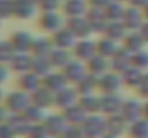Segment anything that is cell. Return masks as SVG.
<instances>
[{"mask_svg": "<svg viewBox=\"0 0 148 138\" xmlns=\"http://www.w3.org/2000/svg\"><path fill=\"white\" fill-rule=\"evenodd\" d=\"M81 127L84 130L85 138H101L106 133V118L91 114L86 117Z\"/></svg>", "mask_w": 148, "mask_h": 138, "instance_id": "cell-1", "label": "cell"}, {"mask_svg": "<svg viewBox=\"0 0 148 138\" xmlns=\"http://www.w3.org/2000/svg\"><path fill=\"white\" fill-rule=\"evenodd\" d=\"M32 99L30 96L27 95V92L25 91H16L12 92L6 96L4 99V104H6V108L13 112V114H23L26 111V108L30 105Z\"/></svg>", "mask_w": 148, "mask_h": 138, "instance_id": "cell-2", "label": "cell"}, {"mask_svg": "<svg viewBox=\"0 0 148 138\" xmlns=\"http://www.w3.org/2000/svg\"><path fill=\"white\" fill-rule=\"evenodd\" d=\"M122 84H124L122 75L114 71V72H106L99 76L98 88L103 93H116Z\"/></svg>", "mask_w": 148, "mask_h": 138, "instance_id": "cell-3", "label": "cell"}, {"mask_svg": "<svg viewBox=\"0 0 148 138\" xmlns=\"http://www.w3.org/2000/svg\"><path fill=\"white\" fill-rule=\"evenodd\" d=\"M38 10V0H12L13 16L19 19H29Z\"/></svg>", "mask_w": 148, "mask_h": 138, "instance_id": "cell-4", "label": "cell"}, {"mask_svg": "<svg viewBox=\"0 0 148 138\" xmlns=\"http://www.w3.org/2000/svg\"><path fill=\"white\" fill-rule=\"evenodd\" d=\"M122 105L124 101L116 93H103V96H101V112L106 115L121 114Z\"/></svg>", "mask_w": 148, "mask_h": 138, "instance_id": "cell-5", "label": "cell"}, {"mask_svg": "<svg viewBox=\"0 0 148 138\" xmlns=\"http://www.w3.org/2000/svg\"><path fill=\"white\" fill-rule=\"evenodd\" d=\"M43 124L48 128L50 137H62L63 133L66 131V128L69 127V122L66 121L65 115H58V114L46 117Z\"/></svg>", "mask_w": 148, "mask_h": 138, "instance_id": "cell-6", "label": "cell"}, {"mask_svg": "<svg viewBox=\"0 0 148 138\" xmlns=\"http://www.w3.org/2000/svg\"><path fill=\"white\" fill-rule=\"evenodd\" d=\"M144 20H145V17H144L143 9H138L134 6L125 9L124 16H122V23L127 26L128 30H138L141 27V25L144 23Z\"/></svg>", "mask_w": 148, "mask_h": 138, "instance_id": "cell-7", "label": "cell"}, {"mask_svg": "<svg viewBox=\"0 0 148 138\" xmlns=\"http://www.w3.org/2000/svg\"><path fill=\"white\" fill-rule=\"evenodd\" d=\"M66 27L75 35V38H86V36H89L91 32H94L85 16L69 17V22H68Z\"/></svg>", "mask_w": 148, "mask_h": 138, "instance_id": "cell-8", "label": "cell"}, {"mask_svg": "<svg viewBox=\"0 0 148 138\" xmlns=\"http://www.w3.org/2000/svg\"><path fill=\"white\" fill-rule=\"evenodd\" d=\"M131 66H132V53L128 52L125 47L118 49V52L111 58V69H114L115 72L122 73Z\"/></svg>", "mask_w": 148, "mask_h": 138, "instance_id": "cell-9", "label": "cell"}, {"mask_svg": "<svg viewBox=\"0 0 148 138\" xmlns=\"http://www.w3.org/2000/svg\"><path fill=\"white\" fill-rule=\"evenodd\" d=\"M72 49H73V56L79 60L88 62L91 58H94L97 55V43H94V42H91L85 38H84V41L76 42Z\"/></svg>", "mask_w": 148, "mask_h": 138, "instance_id": "cell-10", "label": "cell"}, {"mask_svg": "<svg viewBox=\"0 0 148 138\" xmlns=\"http://www.w3.org/2000/svg\"><path fill=\"white\" fill-rule=\"evenodd\" d=\"M121 115L131 124L137 119H140L143 117V104L137 99H128L124 101L122 109H121Z\"/></svg>", "mask_w": 148, "mask_h": 138, "instance_id": "cell-11", "label": "cell"}, {"mask_svg": "<svg viewBox=\"0 0 148 138\" xmlns=\"http://www.w3.org/2000/svg\"><path fill=\"white\" fill-rule=\"evenodd\" d=\"M128 121L121 115V114H115V115H108L106 117V134H112L119 137L121 134H124L128 130Z\"/></svg>", "mask_w": 148, "mask_h": 138, "instance_id": "cell-12", "label": "cell"}, {"mask_svg": "<svg viewBox=\"0 0 148 138\" xmlns=\"http://www.w3.org/2000/svg\"><path fill=\"white\" fill-rule=\"evenodd\" d=\"M92 27V30H97V32H103L106 23H108V19H106V14H105V10L103 9H99V7H91L88 12H86V16H85Z\"/></svg>", "mask_w": 148, "mask_h": 138, "instance_id": "cell-13", "label": "cell"}, {"mask_svg": "<svg viewBox=\"0 0 148 138\" xmlns=\"http://www.w3.org/2000/svg\"><path fill=\"white\" fill-rule=\"evenodd\" d=\"M30 99H32L33 105L45 109V108H48V106L55 104V93L42 85L40 88H38L35 92L30 93Z\"/></svg>", "mask_w": 148, "mask_h": 138, "instance_id": "cell-14", "label": "cell"}, {"mask_svg": "<svg viewBox=\"0 0 148 138\" xmlns=\"http://www.w3.org/2000/svg\"><path fill=\"white\" fill-rule=\"evenodd\" d=\"M33 38L30 36L29 32H23V30H19L16 33H13L12 39H10V43L14 47V50L17 53H25L26 50H32V45H33Z\"/></svg>", "mask_w": 148, "mask_h": 138, "instance_id": "cell-15", "label": "cell"}, {"mask_svg": "<svg viewBox=\"0 0 148 138\" xmlns=\"http://www.w3.org/2000/svg\"><path fill=\"white\" fill-rule=\"evenodd\" d=\"M52 43L55 47H60V49H72L75 46V35L66 27V29H59L58 32L53 33L52 38Z\"/></svg>", "mask_w": 148, "mask_h": 138, "instance_id": "cell-16", "label": "cell"}, {"mask_svg": "<svg viewBox=\"0 0 148 138\" xmlns=\"http://www.w3.org/2000/svg\"><path fill=\"white\" fill-rule=\"evenodd\" d=\"M66 82H68V79L65 78L63 73L49 72L48 75H45V78L42 81V85L45 88H48L49 91H52L53 93H56V92H59L60 89H63L66 87Z\"/></svg>", "mask_w": 148, "mask_h": 138, "instance_id": "cell-17", "label": "cell"}, {"mask_svg": "<svg viewBox=\"0 0 148 138\" xmlns=\"http://www.w3.org/2000/svg\"><path fill=\"white\" fill-rule=\"evenodd\" d=\"M103 33L106 38H111L114 41H122L125 35L128 33L127 26L122 23V20H108Z\"/></svg>", "mask_w": 148, "mask_h": 138, "instance_id": "cell-18", "label": "cell"}, {"mask_svg": "<svg viewBox=\"0 0 148 138\" xmlns=\"http://www.w3.org/2000/svg\"><path fill=\"white\" fill-rule=\"evenodd\" d=\"M40 26L46 32H58L62 26V16L58 12H43L40 17Z\"/></svg>", "mask_w": 148, "mask_h": 138, "instance_id": "cell-19", "label": "cell"}, {"mask_svg": "<svg viewBox=\"0 0 148 138\" xmlns=\"http://www.w3.org/2000/svg\"><path fill=\"white\" fill-rule=\"evenodd\" d=\"M10 127L13 128V131L16 133V135H27L32 124L26 119V117L23 114H12L10 117H7L6 119Z\"/></svg>", "mask_w": 148, "mask_h": 138, "instance_id": "cell-20", "label": "cell"}, {"mask_svg": "<svg viewBox=\"0 0 148 138\" xmlns=\"http://www.w3.org/2000/svg\"><path fill=\"white\" fill-rule=\"evenodd\" d=\"M88 68H89L91 73H94L97 76H101V75L106 73L108 69L111 68V59L97 53L94 58H91L88 60Z\"/></svg>", "mask_w": 148, "mask_h": 138, "instance_id": "cell-21", "label": "cell"}, {"mask_svg": "<svg viewBox=\"0 0 148 138\" xmlns=\"http://www.w3.org/2000/svg\"><path fill=\"white\" fill-rule=\"evenodd\" d=\"M63 115H65L66 121L69 122V125H82L84 121H85L86 117H88V112H86L81 105L75 104V105L66 108Z\"/></svg>", "mask_w": 148, "mask_h": 138, "instance_id": "cell-22", "label": "cell"}, {"mask_svg": "<svg viewBox=\"0 0 148 138\" xmlns=\"http://www.w3.org/2000/svg\"><path fill=\"white\" fill-rule=\"evenodd\" d=\"M76 89H71L68 87H65L63 89L55 93V104L63 109L72 106L76 104Z\"/></svg>", "mask_w": 148, "mask_h": 138, "instance_id": "cell-23", "label": "cell"}, {"mask_svg": "<svg viewBox=\"0 0 148 138\" xmlns=\"http://www.w3.org/2000/svg\"><path fill=\"white\" fill-rule=\"evenodd\" d=\"M122 41H124V47L131 53L143 50V47L145 45V41L143 39V36L138 30H130Z\"/></svg>", "mask_w": 148, "mask_h": 138, "instance_id": "cell-24", "label": "cell"}, {"mask_svg": "<svg viewBox=\"0 0 148 138\" xmlns=\"http://www.w3.org/2000/svg\"><path fill=\"white\" fill-rule=\"evenodd\" d=\"M63 69H65L63 71L65 78L71 82H78L86 75L85 73V66L79 62V59L78 60H71Z\"/></svg>", "mask_w": 148, "mask_h": 138, "instance_id": "cell-25", "label": "cell"}, {"mask_svg": "<svg viewBox=\"0 0 148 138\" xmlns=\"http://www.w3.org/2000/svg\"><path fill=\"white\" fill-rule=\"evenodd\" d=\"M40 84H42V81H40L39 75L32 72V71L30 72H25L20 76V81H19V85H20L22 91L27 92V93H32L38 88H40Z\"/></svg>", "mask_w": 148, "mask_h": 138, "instance_id": "cell-26", "label": "cell"}, {"mask_svg": "<svg viewBox=\"0 0 148 138\" xmlns=\"http://www.w3.org/2000/svg\"><path fill=\"white\" fill-rule=\"evenodd\" d=\"M63 13H66L69 17H76V16H84L86 14V3L85 0H65L62 4Z\"/></svg>", "mask_w": 148, "mask_h": 138, "instance_id": "cell-27", "label": "cell"}, {"mask_svg": "<svg viewBox=\"0 0 148 138\" xmlns=\"http://www.w3.org/2000/svg\"><path fill=\"white\" fill-rule=\"evenodd\" d=\"M99 78L94 73H88L85 75L81 81L76 82V91L79 92L81 95H89V93H94L95 88L98 87Z\"/></svg>", "mask_w": 148, "mask_h": 138, "instance_id": "cell-28", "label": "cell"}, {"mask_svg": "<svg viewBox=\"0 0 148 138\" xmlns=\"http://www.w3.org/2000/svg\"><path fill=\"white\" fill-rule=\"evenodd\" d=\"M52 63V66H58V68H65L71 60V53L68 49H60V47H53V50L50 52V55L48 56Z\"/></svg>", "mask_w": 148, "mask_h": 138, "instance_id": "cell-29", "label": "cell"}, {"mask_svg": "<svg viewBox=\"0 0 148 138\" xmlns=\"http://www.w3.org/2000/svg\"><path fill=\"white\" fill-rule=\"evenodd\" d=\"M118 46H116V41L111 39V38H102L99 42H97V53L102 55L105 58H112L116 52H118Z\"/></svg>", "mask_w": 148, "mask_h": 138, "instance_id": "cell-30", "label": "cell"}, {"mask_svg": "<svg viewBox=\"0 0 148 138\" xmlns=\"http://www.w3.org/2000/svg\"><path fill=\"white\" fill-rule=\"evenodd\" d=\"M128 134L131 138H148V119L140 118L128 125Z\"/></svg>", "mask_w": 148, "mask_h": 138, "instance_id": "cell-31", "label": "cell"}, {"mask_svg": "<svg viewBox=\"0 0 148 138\" xmlns=\"http://www.w3.org/2000/svg\"><path fill=\"white\" fill-rule=\"evenodd\" d=\"M32 59L30 56H26L25 53H16L14 58L12 59L10 65L13 68V71L16 72H29L32 69Z\"/></svg>", "mask_w": 148, "mask_h": 138, "instance_id": "cell-32", "label": "cell"}, {"mask_svg": "<svg viewBox=\"0 0 148 138\" xmlns=\"http://www.w3.org/2000/svg\"><path fill=\"white\" fill-rule=\"evenodd\" d=\"M121 75H122L124 84H127L128 87L137 88V87L140 85L141 79H143L144 71H141V69H138V68H135V66H131V68H128L125 72H122Z\"/></svg>", "mask_w": 148, "mask_h": 138, "instance_id": "cell-33", "label": "cell"}, {"mask_svg": "<svg viewBox=\"0 0 148 138\" xmlns=\"http://www.w3.org/2000/svg\"><path fill=\"white\" fill-rule=\"evenodd\" d=\"M79 105H81L88 114L101 112V98H97L94 93L82 95V98L79 99Z\"/></svg>", "mask_w": 148, "mask_h": 138, "instance_id": "cell-34", "label": "cell"}, {"mask_svg": "<svg viewBox=\"0 0 148 138\" xmlns=\"http://www.w3.org/2000/svg\"><path fill=\"white\" fill-rule=\"evenodd\" d=\"M50 68H52V63H50L49 58L48 56H33L32 59V72L38 73L39 76L40 75H48L50 72Z\"/></svg>", "mask_w": 148, "mask_h": 138, "instance_id": "cell-35", "label": "cell"}, {"mask_svg": "<svg viewBox=\"0 0 148 138\" xmlns=\"http://www.w3.org/2000/svg\"><path fill=\"white\" fill-rule=\"evenodd\" d=\"M103 10H105L108 20H122V16H124V12H125L121 1H118V0H112Z\"/></svg>", "mask_w": 148, "mask_h": 138, "instance_id": "cell-36", "label": "cell"}, {"mask_svg": "<svg viewBox=\"0 0 148 138\" xmlns=\"http://www.w3.org/2000/svg\"><path fill=\"white\" fill-rule=\"evenodd\" d=\"M23 115L26 117V119L30 124H38L40 121H45V118H46L45 114H43V109L39 108V106H36V105H33V104H30L26 108V111L23 112Z\"/></svg>", "mask_w": 148, "mask_h": 138, "instance_id": "cell-37", "label": "cell"}, {"mask_svg": "<svg viewBox=\"0 0 148 138\" xmlns=\"http://www.w3.org/2000/svg\"><path fill=\"white\" fill-rule=\"evenodd\" d=\"M14 55H16V50L10 42L0 43V63H10Z\"/></svg>", "mask_w": 148, "mask_h": 138, "instance_id": "cell-38", "label": "cell"}, {"mask_svg": "<svg viewBox=\"0 0 148 138\" xmlns=\"http://www.w3.org/2000/svg\"><path fill=\"white\" fill-rule=\"evenodd\" d=\"M132 66H135L141 71H145L148 68V52L143 49V50L132 53Z\"/></svg>", "mask_w": 148, "mask_h": 138, "instance_id": "cell-39", "label": "cell"}, {"mask_svg": "<svg viewBox=\"0 0 148 138\" xmlns=\"http://www.w3.org/2000/svg\"><path fill=\"white\" fill-rule=\"evenodd\" d=\"M27 138H50V134L45 124H32L27 133Z\"/></svg>", "mask_w": 148, "mask_h": 138, "instance_id": "cell-40", "label": "cell"}, {"mask_svg": "<svg viewBox=\"0 0 148 138\" xmlns=\"http://www.w3.org/2000/svg\"><path fill=\"white\" fill-rule=\"evenodd\" d=\"M63 138H85L84 130L81 125H69L66 131L63 133Z\"/></svg>", "mask_w": 148, "mask_h": 138, "instance_id": "cell-41", "label": "cell"}, {"mask_svg": "<svg viewBox=\"0 0 148 138\" xmlns=\"http://www.w3.org/2000/svg\"><path fill=\"white\" fill-rule=\"evenodd\" d=\"M38 6L43 12H56L60 7V0H38Z\"/></svg>", "mask_w": 148, "mask_h": 138, "instance_id": "cell-42", "label": "cell"}, {"mask_svg": "<svg viewBox=\"0 0 148 138\" xmlns=\"http://www.w3.org/2000/svg\"><path fill=\"white\" fill-rule=\"evenodd\" d=\"M14 137H16V133L13 131L10 124L7 121L1 122L0 124V138H14Z\"/></svg>", "mask_w": 148, "mask_h": 138, "instance_id": "cell-43", "label": "cell"}, {"mask_svg": "<svg viewBox=\"0 0 148 138\" xmlns=\"http://www.w3.org/2000/svg\"><path fill=\"white\" fill-rule=\"evenodd\" d=\"M137 88L140 91V95H143L144 98H148V72H144L143 79H141V82Z\"/></svg>", "mask_w": 148, "mask_h": 138, "instance_id": "cell-44", "label": "cell"}, {"mask_svg": "<svg viewBox=\"0 0 148 138\" xmlns=\"http://www.w3.org/2000/svg\"><path fill=\"white\" fill-rule=\"evenodd\" d=\"M111 1H112V0H89L91 6H94V7H99V9H105Z\"/></svg>", "mask_w": 148, "mask_h": 138, "instance_id": "cell-45", "label": "cell"}, {"mask_svg": "<svg viewBox=\"0 0 148 138\" xmlns=\"http://www.w3.org/2000/svg\"><path fill=\"white\" fill-rule=\"evenodd\" d=\"M138 32L141 33L143 39L145 41V43H148V20H144V23L141 25V27L138 29Z\"/></svg>", "mask_w": 148, "mask_h": 138, "instance_id": "cell-46", "label": "cell"}, {"mask_svg": "<svg viewBox=\"0 0 148 138\" xmlns=\"http://www.w3.org/2000/svg\"><path fill=\"white\" fill-rule=\"evenodd\" d=\"M130 3H131V6H134V7L144 9L148 4V0H130Z\"/></svg>", "mask_w": 148, "mask_h": 138, "instance_id": "cell-47", "label": "cell"}, {"mask_svg": "<svg viewBox=\"0 0 148 138\" xmlns=\"http://www.w3.org/2000/svg\"><path fill=\"white\" fill-rule=\"evenodd\" d=\"M7 76H9L7 68H6L3 63H0V84H1V82H4V81L7 79Z\"/></svg>", "mask_w": 148, "mask_h": 138, "instance_id": "cell-48", "label": "cell"}, {"mask_svg": "<svg viewBox=\"0 0 148 138\" xmlns=\"http://www.w3.org/2000/svg\"><path fill=\"white\" fill-rule=\"evenodd\" d=\"M143 117H144L145 119H148V101L143 105Z\"/></svg>", "mask_w": 148, "mask_h": 138, "instance_id": "cell-49", "label": "cell"}, {"mask_svg": "<svg viewBox=\"0 0 148 138\" xmlns=\"http://www.w3.org/2000/svg\"><path fill=\"white\" fill-rule=\"evenodd\" d=\"M4 119H7V118H6V109L0 106V124L4 122Z\"/></svg>", "mask_w": 148, "mask_h": 138, "instance_id": "cell-50", "label": "cell"}, {"mask_svg": "<svg viewBox=\"0 0 148 138\" xmlns=\"http://www.w3.org/2000/svg\"><path fill=\"white\" fill-rule=\"evenodd\" d=\"M143 13H144V17H145V20H148V4L143 9Z\"/></svg>", "mask_w": 148, "mask_h": 138, "instance_id": "cell-51", "label": "cell"}, {"mask_svg": "<svg viewBox=\"0 0 148 138\" xmlns=\"http://www.w3.org/2000/svg\"><path fill=\"white\" fill-rule=\"evenodd\" d=\"M101 138H118V137H116V135H112V134H106V133H105Z\"/></svg>", "mask_w": 148, "mask_h": 138, "instance_id": "cell-52", "label": "cell"}, {"mask_svg": "<svg viewBox=\"0 0 148 138\" xmlns=\"http://www.w3.org/2000/svg\"><path fill=\"white\" fill-rule=\"evenodd\" d=\"M1 98H3V93H1V91H0V101H1Z\"/></svg>", "mask_w": 148, "mask_h": 138, "instance_id": "cell-53", "label": "cell"}, {"mask_svg": "<svg viewBox=\"0 0 148 138\" xmlns=\"http://www.w3.org/2000/svg\"><path fill=\"white\" fill-rule=\"evenodd\" d=\"M50 138H63V137H50Z\"/></svg>", "mask_w": 148, "mask_h": 138, "instance_id": "cell-54", "label": "cell"}, {"mask_svg": "<svg viewBox=\"0 0 148 138\" xmlns=\"http://www.w3.org/2000/svg\"><path fill=\"white\" fill-rule=\"evenodd\" d=\"M118 1H127V0H118ZM128 1H130V0H128Z\"/></svg>", "mask_w": 148, "mask_h": 138, "instance_id": "cell-55", "label": "cell"}]
</instances>
